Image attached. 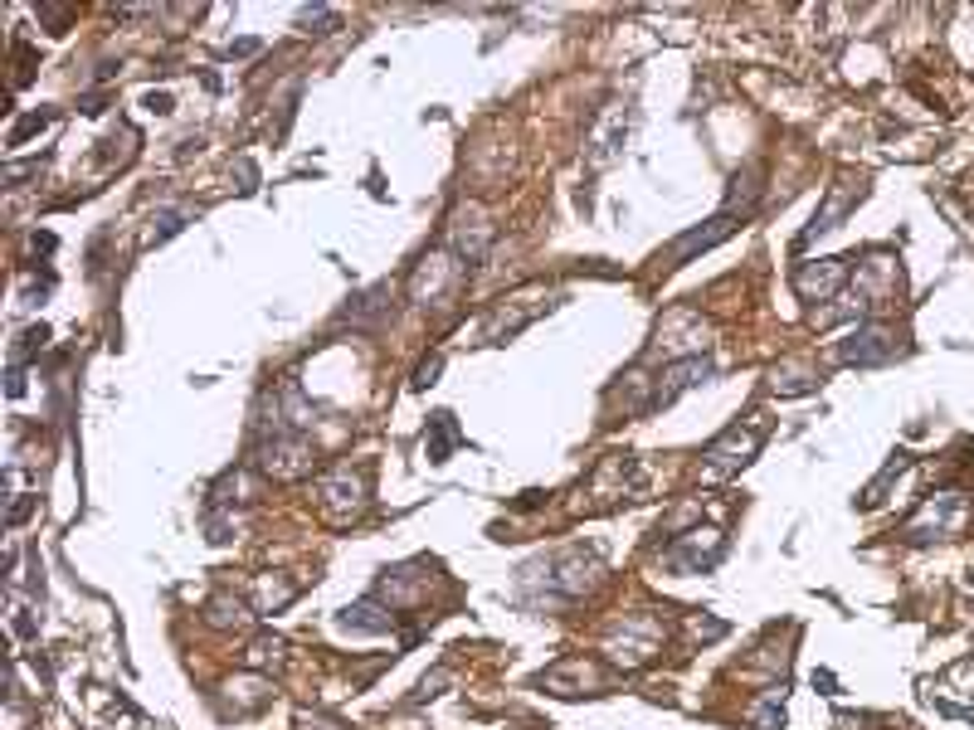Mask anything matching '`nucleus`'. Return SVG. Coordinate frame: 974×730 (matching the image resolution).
Here are the masks:
<instances>
[{
	"label": "nucleus",
	"instance_id": "obj_27",
	"mask_svg": "<svg viewBox=\"0 0 974 730\" xmlns=\"http://www.w3.org/2000/svg\"><path fill=\"white\" fill-rule=\"evenodd\" d=\"M443 681H449V672H443V667H439V672H434V677H424V681H419V691H414V701H429V697H439V687H443Z\"/></svg>",
	"mask_w": 974,
	"mask_h": 730
},
{
	"label": "nucleus",
	"instance_id": "obj_10",
	"mask_svg": "<svg viewBox=\"0 0 974 730\" xmlns=\"http://www.w3.org/2000/svg\"><path fill=\"white\" fill-rule=\"evenodd\" d=\"M658 643H663V624H658V618H629L619 638H609V653H614L624 667H643L648 657L658 653Z\"/></svg>",
	"mask_w": 974,
	"mask_h": 730
},
{
	"label": "nucleus",
	"instance_id": "obj_18",
	"mask_svg": "<svg viewBox=\"0 0 974 730\" xmlns=\"http://www.w3.org/2000/svg\"><path fill=\"white\" fill-rule=\"evenodd\" d=\"M906 468H911V453H892V463H887V468H882V473H877V477H872V487H868V492H862V497H858V507H862V511H872V507H882V497H887V487H892V482H897V477H901V473H906Z\"/></svg>",
	"mask_w": 974,
	"mask_h": 730
},
{
	"label": "nucleus",
	"instance_id": "obj_25",
	"mask_svg": "<svg viewBox=\"0 0 974 730\" xmlns=\"http://www.w3.org/2000/svg\"><path fill=\"white\" fill-rule=\"evenodd\" d=\"M50 122H54V113H30V117H20V122L10 127V137H5V141H10V147H20L25 137H34V131L50 127Z\"/></svg>",
	"mask_w": 974,
	"mask_h": 730
},
{
	"label": "nucleus",
	"instance_id": "obj_8",
	"mask_svg": "<svg viewBox=\"0 0 974 730\" xmlns=\"http://www.w3.org/2000/svg\"><path fill=\"white\" fill-rule=\"evenodd\" d=\"M843 283H848V258H814L795 268V287L804 302H828V297L843 293Z\"/></svg>",
	"mask_w": 974,
	"mask_h": 730
},
{
	"label": "nucleus",
	"instance_id": "obj_5",
	"mask_svg": "<svg viewBox=\"0 0 974 730\" xmlns=\"http://www.w3.org/2000/svg\"><path fill=\"white\" fill-rule=\"evenodd\" d=\"M721 555H726V541H721V531H687V536H678V541H672V550L663 555V565L678 570V574H702V570H712Z\"/></svg>",
	"mask_w": 974,
	"mask_h": 730
},
{
	"label": "nucleus",
	"instance_id": "obj_9",
	"mask_svg": "<svg viewBox=\"0 0 974 730\" xmlns=\"http://www.w3.org/2000/svg\"><path fill=\"white\" fill-rule=\"evenodd\" d=\"M702 380H712V361L706 356H687V361H672L663 375L653 380V390H648V410H663V404H672L682 390L702 385Z\"/></svg>",
	"mask_w": 974,
	"mask_h": 730
},
{
	"label": "nucleus",
	"instance_id": "obj_3",
	"mask_svg": "<svg viewBox=\"0 0 974 730\" xmlns=\"http://www.w3.org/2000/svg\"><path fill=\"white\" fill-rule=\"evenodd\" d=\"M254 463L269 477H278V482H293V477L312 473V444H307V434H297V428H283V434H259Z\"/></svg>",
	"mask_w": 974,
	"mask_h": 730
},
{
	"label": "nucleus",
	"instance_id": "obj_6",
	"mask_svg": "<svg viewBox=\"0 0 974 730\" xmlns=\"http://www.w3.org/2000/svg\"><path fill=\"white\" fill-rule=\"evenodd\" d=\"M858 200H862V181H838V185H828V200L819 205V214H814V220L804 224V234L795 239V248H809L819 234L838 230V224H843L848 214L858 210Z\"/></svg>",
	"mask_w": 974,
	"mask_h": 730
},
{
	"label": "nucleus",
	"instance_id": "obj_4",
	"mask_svg": "<svg viewBox=\"0 0 974 730\" xmlns=\"http://www.w3.org/2000/svg\"><path fill=\"white\" fill-rule=\"evenodd\" d=\"M463 268H468L463 258H449V254H429V258H424V263H419V268H414V278H410V297H414V302H424V307L443 302V297H449L453 287H459Z\"/></svg>",
	"mask_w": 974,
	"mask_h": 730
},
{
	"label": "nucleus",
	"instance_id": "obj_15",
	"mask_svg": "<svg viewBox=\"0 0 974 730\" xmlns=\"http://www.w3.org/2000/svg\"><path fill=\"white\" fill-rule=\"evenodd\" d=\"M336 624L351 628V633H390V628H395V614H385L376 599H360V604H351V608H341V614H336Z\"/></svg>",
	"mask_w": 974,
	"mask_h": 730
},
{
	"label": "nucleus",
	"instance_id": "obj_7",
	"mask_svg": "<svg viewBox=\"0 0 974 730\" xmlns=\"http://www.w3.org/2000/svg\"><path fill=\"white\" fill-rule=\"evenodd\" d=\"M897 356V337L887 327H852L838 341V361L843 365H887Z\"/></svg>",
	"mask_w": 974,
	"mask_h": 730
},
{
	"label": "nucleus",
	"instance_id": "obj_22",
	"mask_svg": "<svg viewBox=\"0 0 974 730\" xmlns=\"http://www.w3.org/2000/svg\"><path fill=\"white\" fill-rule=\"evenodd\" d=\"M293 594H297V584H287V580H278V584L263 580V584H259V614H273V608H283Z\"/></svg>",
	"mask_w": 974,
	"mask_h": 730
},
{
	"label": "nucleus",
	"instance_id": "obj_20",
	"mask_svg": "<svg viewBox=\"0 0 974 730\" xmlns=\"http://www.w3.org/2000/svg\"><path fill=\"white\" fill-rule=\"evenodd\" d=\"M210 624L214 628H244L249 624V608L230 599V594H220V599H210Z\"/></svg>",
	"mask_w": 974,
	"mask_h": 730
},
{
	"label": "nucleus",
	"instance_id": "obj_17",
	"mask_svg": "<svg viewBox=\"0 0 974 730\" xmlns=\"http://www.w3.org/2000/svg\"><path fill=\"white\" fill-rule=\"evenodd\" d=\"M453 444H459V424H453V414H434V419H429V434H424L429 463H449Z\"/></svg>",
	"mask_w": 974,
	"mask_h": 730
},
{
	"label": "nucleus",
	"instance_id": "obj_24",
	"mask_svg": "<svg viewBox=\"0 0 974 730\" xmlns=\"http://www.w3.org/2000/svg\"><path fill=\"white\" fill-rule=\"evenodd\" d=\"M779 394H809V390H819V375H804V370H785V380H769Z\"/></svg>",
	"mask_w": 974,
	"mask_h": 730
},
{
	"label": "nucleus",
	"instance_id": "obj_21",
	"mask_svg": "<svg viewBox=\"0 0 974 730\" xmlns=\"http://www.w3.org/2000/svg\"><path fill=\"white\" fill-rule=\"evenodd\" d=\"M779 716H785V687H769L760 697V706L751 711V721L760 730H779Z\"/></svg>",
	"mask_w": 974,
	"mask_h": 730
},
{
	"label": "nucleus",
	"instance_id": "obj_14",
	"mask_svg": "<svg viewBox=\"0 0 974 730\" xmlns=\"http://www.w3.org/2000/svg\"><path fill=\"white\" fill-rule=\"evenodd\" d=\"M317 492H322V507H327L332 521H351L356 511H360V482H356L351 473H332Z\"/></svg>",
	"mask_w": 974,
	"mask_h": 730
},
{
	"label": "nucleus",
	"instance_id": "obj_13",
	"mask_svg": "<svg viewBox=\"0 0 974 730\" xmlns=\"http://www.w3.org/2000/svg\"><path fill=\"white\" fill-rule=\"evenodd\" d=\"M546 307H551V297H546V302H541V297H512L507 307H497V312H492V321H487V341L516 337V331H522L532 317H541Z\"/></svg>",
	"mask_w": 974,
	"mask_h": 730
},
{
	"label": "nucleus",
	"instance_id": "obj_16",
	"mask_svg": "<svg viewBox=\"0 0 974 730\" xmlns=\"http://www.w3.org/2000/svg\"><path fill=\"white\" fill-rule=\"evenodd\" d=\"M731 185H736V190L726 195V210H721V214H726V220H736V214H741V220H745V214L755 210V200H760V166H745Z\"/></svg>",
	"mask_w": 974,
	"mask_h": 730
},
{
	"label": "nucleus",
	"instance_id": "obj_29",
	"mask_svg": "<svg viewBox=\"0 0 974 730\" xmlns=\"http://www.w3.org/2000/svg\"><path fill=\"white\" fill-rule=\"evenodd\" d=\"M147 107L151 113H171V93H147Z\"/></svg>",
	"mask_w": 974,
	"mask_h": 730
},
{
	"label": "nucleus",
	"instance_id": "obj_26",
	"mask_svg": "<svg viewBox=\"0 0 974 730\" xmlns=\"http://www.w3.org/2000/svg\"><path fill=\"white\" fill-rule=\"evenodd\" d=\"M156 224H161V230H156L151 239H156V244H161V239L180 234V224H186V210H166V214H161V220H156Z\"/></svg>",
	"mask_w": 974,
	"mask_h": 730
},
{
	"label": "nucleus",
	"instance_id": "obj_28",
	"mask_svg": "<svg viewBox=\"0 0 974 730\" xmlns=\"http://www.w3.org/2000/svg\"><path fill=\"white\" fill-rule=\"evenodd\" d=\"M439 365H443V361H439V356H434V361H429V365H419V375H414V390H424V385H434V375H439Z\"/></svg>",
	"mask_w": 974,
	"mask_h": 730
},
{
	"label": "nucleus",
	"instance_id": "obj_1",
	"mask_svg": "<svg viewBox=\"0 0 974 730\" xmlns=\"http://www.w3.org/2000/svg\"><path fill=\"white\" fill-rule=\"evenodd\" d=\"M599 580V560L585 555V550H560V555L541 560L522 574V584H541L551 599H580L585 590H595Z\"/></svg>",
	"mask_w": 974,
	"mask_h": 730
},
{
	"label": "nucleus",
	"instance_id": "obj_11",
	"mask_svg": "<svg viewBox=\"0 0 974 730\" xmlns=\"http://www.w3.org/2000/svg\"><path fill=\"white\" fill-rule=\"evenodd\" d=\"M760 444H765V428L760 424L745 428V434H741V428H726V438L712 444V453H706V458H712V477L731 473V468H745V463L760 453Z\"/></svg>",
	"mask_w": 974,
	"mask_h": 730
},
{
	"label": "nucleus",
	"instance_id": "obj_2",
	"mask_svg": "<svg viewBox=\"0 0 974 730\" xmlns=\"http://www.w3.org/2000/svg\"><path fill=\"white\" fill-rule=\"evenodd\" d=\"M969 521V501L960 492H941V497H925L921 511L911 517L906 526H901V536H906L911 545L921 541H945V536H960Z\"/></svg>",
	"mask_w": 974,
	"mask_h": 730
},
{
	"label": "nucleus",
	"instance_id": "obj_12",
	"mask_svg": "<svg viewBox=\"0 0 974 730\" xmlns=\"http://www.w3.org/2000/svg\"><path fill=\"white\" fill-rule=\"evenodd\" d=\"M731 230H736V220H726V214H716V220L706 224V230H687L682 239H672V244H668V254H663V258H668V268H678V263H687L692 254H706V248H716V244H721V239H726Z\"/></svg>",
	"mask_w": 974,
	"mask_h": 730
},
{
	"label": "nucleus",
	"instance_id": "obj_23",
	"mask_svg": "<svg viewBox=\"0 0 974 730\" xmlns=\"http://www.w3.org/2000/svg\"><path fill=\"white\" fill-rule=\"evenodd\" d=\"M244 662L249 667H278L283 662V643L278 638H254V643H249V653H244Z\"/></svg>",
	"mask_w": 974,
	"mask_h": 730
},
{
	"label": "nucleus",
	"instance_id": "obj_19",
	"mask_svg": "<svg viewBox=\"0 0 974 730\" xmlns=\"http://www.w3.org/2000/svg\"><path fill=\"white\" fill-rule=\"evenodd\" d=\"M385 297H390V287H370L366 297H356V302L346 307V321H356V327H366V321L385 317V312H390V302H385Z\"/></svg>",
	"mask_w": 974,
	"mask_h": 730
}]
</instances>
